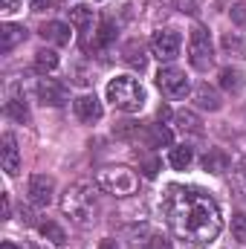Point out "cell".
Instances as JSON below:
<instances>
[{"mask_svg":"<svg viewBox=\"0 0 246 249\" xmlns=\"http://www.w3.org/2000/svg\"><path fill=\"white\" fill-rule=\"evenodd\" d=\"M232 20H235L238 26H246V6L244 3H235V6H232Z\"/></svg>","mask_w":246,"mask_h":249,"instance_id":"31","label":"cell"},{"mask_svg":"<svg viewBox=\"0 0 246 249\" xmlns=\"http://www.w3.org/2000/svg\"><path fill=\"white\" fill-rule=\"evenodd\" d=\"M188 61L194 70H209L214 64V47L206 26H194L188 35Z\"/></svg>","mask_w":246,"mask_h":249,"instance_id":"5","label":"cell"},{"mask_svg":"<svg viewBox=\"0 0 246 249\" xmlns=\"http://www.w3.org/2000/svg\"><path fill=\"white\" fill-rule=\"evenodd\" d=\"M96 183L105 188L107 194H113V197H127V194H133L136 186H139L136 174L130 168H124V165H105L96 174Z\"/></svg>","mask_w":246,"mask_h":249,"instance_id":"4","label":"cell"},{"mask_svg":"<svg viewBox=\"0 0 246 249\" xmlns=\"http://www.w3.org/2000/svg\"><path fill=\"white\" fill-rule=\"evenodd\" d=\"M0 200H3V220H9V212H12V206H9V194H3Z\"/></svg>","mask_w":246,"mask_h":249,"instance_id":"35","label":"cell"},{"mask_svg":"<svg viewBox=\"0 0 246 249\" xmlns=\"http://www.w3.org/2000/svg\"><path fill=\"white\" fill-rule=\"evenodd\" d=\"M235 177H238V186H241V191L246 194V160H238V171H235Z\"/></svg>","mask_w":246,"mask_h":249,"instance_id":"32","label":"cell"},{"mask_svg":"<svg viewBox=\"0 0 246 249\" xmlns=\"http://www.w3.org/2000/svg\"><path fill=\"white\" fill-rule=\"evenodd\" d=\"M38 99L44 102V105H50V107H61L64 102L70 99V87L58 81V78H38Z\"/></svg>","mask_w":246,"mask_h":249,"instance_id":"8","label":"cell"},{"mask_svg":"<svg viewBox=\"0 0 246 249\" xmlns=\"http://www.w3.org/2000/svg\"><path fill=\"white\" fill-rule=\"evenodd\" d=\"M116 38V26L110 23V20H102V26H99V32H96V41H93V47L96 50H105L110 41Z\"/></svg>","mask_w":246,"mask_h":249,"instance_id":"24","label":"cell"},{"mask_svg":"<svg viewBox=\"0 0 246 249\" xmlns=\"http://www.w3.org/2000/svg\"><path fill=\"white\" fill-rule=\"evenodd\" d=\"M191 160H194V154H191L188 145L171 148V154H168V162H171V168H177V171H185V168L191 165Z\"/></svg>","mask_w":246,"mask_h":249,"instance_id":"20","label":"cell"},{"mask_svg":"<svg viewBox=\"0 0 246 249\" xmlns=\"http://www.w3.org/2000/svg\"><path fill=\"white\" fill-rule=\"evenodd\" d=\"M38 32H41V38H44V41H50V44H55V47H67V44H70V38H72L70 26L61 23V20H47Z\"/></svg>","mask_w":246,"mask_h":249,"instance_id":"12","label":"cell"},{"mask_svg":"<svg viewBox=\"0 0 246 249\" xmlns=\"http://www.w3.org/2000/svg\"><path fill=\"white\" fill-rule=\"evenodd\" d=\"M99 249H119V247H116V241H110V238H107V241H102V244H99Z\"/></svg>","mask_w":246,"mask_h":249,"instance_id":"36","label":"cell"},{"mask_svg":"<svg viewBox=\"0 0 246 249\" xmlns=\"http://www.w3.org/2000/svg\"><path fill=\"white\" fill-rule=\"evenodd\" d=\"M180 44H183V38L177 29H159L151 35V53L159 61H174L180 55Z\"/></svg>","mask_w":246,"mask_h":249,"instance_id":"7","label":"cell"},{"mask_svg":"<svg viewBox=\"0 0 246 249\" xmlns=\"http://www.w3.org/2000/svg\"><path fill=\"white\" fill-rule=\"evenodd\" d=\"M55 67H58V55H55L53 50H38V53H35V72L50 75Z\"/></svg>","mask_w":246,"mask_h":249,"instance_id":"19","label":"cell"},{"mask_svg":"<svg viewBox=\"0 0 246 249\" xmlns=\"http://www.w3.org/2000/svg\"><path fill=\"white\" fill-rule=\"evenodd\" d=\"M220 87L235 93V90L241 87V78H238V72H235V70H220Z\"/></svg>","mask_w":246,"mask_h":249,"instance_id":"27","label":"cell"},{"mask_svg":"<svg viewBox=\"0 0 246 249\" xmlns=\"http://www.w3.org/2000/svg\"><path fill=\"white\" fill-rule=\"evenodd\" d=\"M38 229H41V235H44L47 241H53L55 247H64V244H67V232H64L58 223H53V220H44Z\"/></svg>","mask_w":246,"mask_h":249,"instance_id":"23","label":"cell"},{"mask_svg":"<svg viewBox=\"0 0 246 249\" xmlns=\"http://www.w3.org/2000/svg\"><path fill=\"white\" fill-rule=\"evenodd\" d=\"M75 116H78L81 122L93 124V122H99V119L105 116V107H102V102H99L93 93H84V96L75 99Z\"/></svg>","mask_w":246,"mask_h":249,"instance_id":"10","label":"cell"},{"mask_svg":"<svg viewBox=\"0 0 246 249\" xmlns=\"http://www.w3.org/2000/svg\"><path fill=\"white\" fill-rule=\"evenodd\" d=\"M0 249H18V247H15V244H9V241H6V244H3V247H0Z\"/></svg>","mask_w":246,"mask_h":249,"instance_id":"38","label":"cell"},{"mask_svg":"<svg viewBox=\"0 0 246 249\" xmlns=\"http://www.w3.org/2000/svg\"><path fill=\"white\" fill-rule=\"evenodd\" d=\"M26 38V29L18 23H3L0 26V53H12L20 41Z\"/></svg>","mask_w":246,"mask_h":249,"instance_id":"13","label":"cell"},{"mask_svg":"<svg viewBox=\"0 0 246 249\" xmlns=\"http://www.w3.org/2000/svg\"><path fill=\"white\" fill-rule=\"evenodd\" d=\"M107 102L113 107H119L124 113H139L145 107V90L136 78L130 75H116L110 84H107Z\"/></svg>","mask_w":246,"mask_h":249,"instance_id":"3","label":"cell"},{"mask_svg":"<svg viewBox=\"0 0 246 249\" xmlns=\"http://www.w3.org/2000/svg\"><path fill=\"white\" fill-rule=\"evenodd\" d=\"M64 214L78 223V226H90L93 223V214H96V194H93V186L87 183H75V186L67 188L61 200Z\"/></svg>","mask_w":246,"mask_h":249,"instance_id":"2","label":"cell"},{"mask_svg":"<svg viewBox=\"0 0 246 249\" xmlns=\"http://www.w3.org/2000/svg\"><path fill=\"white\" fill-rule=\"evenodd\" d=\"M229 165H232V160H229V154L220 151V148H211V151L203 157V168H206L209 174H226Z\"/></svg>","mask_w":246,"mask_h":249,"instance_id":"15","label":"cell"},{"mask_svg":"<svg viewBox=\"0 0 246 249\" xmlns=\"http://www.w3.org/2000/svg\"><path fill=\"white\" fill-rule=\"evenodd\" d=\"M171 142H174V133L165 124H151L148 127V148H162V145H171Z\"/></svg>","mask_w":246,"mask_h":249,"instance_id":"18","label":"cell"},{"mask_svg":"<svg viewBox=\"0 0 246 249\" xmlns=\"http://www.w3.org/2000/svg\"><path fill=\"white\" fill-rule=\"evenodd\" d=\"M6 116H12L15 122H29V107H26V102L18 99V96H12V99L6 102Z\"/></svg>","mask_w":246,"mask_h":249,"instance_id":"22","label":"cell"},{"mask_svg":"<svg viewBox=\"0 0 246 249\" xmlns=\"http://www.w3.org/2000/svg\"><path fill=\"white\" fill-rule=\"evenodd\" d=\"M232 238L238 244H246V214H232Z\"/></svg>","mask_w":246,"mask_h":249,"instance_id":"25","label":"cell"},{"mask_svg":"<svg viewBox=\"0 0 246 249\" xmlns=\"http://www.w3.org/2000/svg\"><path fill=\"white\" fill-rule=\"evenodd\" d=\"M12 3H15V0H6V6H12Z\"/></svg>","mask_w":246,"mask_h":249,"instance_id":"39","label":"cell"},{"mask_svg":"<svg viewBox=\"0 0 246 249\" xmlns=\"http://www.w3.org/2000/svg\"><path fill=\"white\" fill-rule=\"evenodd\" d=\"M70 23L75 26V29H90V23H93V9H87V6H72L70 9Z\"/></svg>","mask_w":246,"mask_h":249,"instance_id":"21","label":"cell"},{"mask_svg":"<svg viewBox=\"0 0 246 249\" xmlns=\"http://www.w3.org/2000/svg\"><path fill=\"white\" fill-rule=\"evenodd\" d=\"M145 249H174V247H171V241L165 235H151V241H148Z\"/></svg>","mask_w":246,"mask_h":249,"instance_id":"30","label":"cell"},{"mask_svg":"<svg viewBox=\"0 0 246 249\" xmlns=\"http://www.w3.org/2000/svg\"><path fill=\"white\" fill-rule=\"evenodd\" d=\"M122 58H124L127 64H130L133 70H139V72H142V70L148 67V55H145V47H142L139 41H127V44H124Z\"/></svg>","mask_w":246,"mask_h":249,"instance_id":"16","label":"cell"},{"mask_svg":"<svg viewBox=\"0 0 246 249\" xmlns=\"http://www.w3.org/2000/svg\"><path fill=\"white\" fill-rule=\"evenodd\" d=\"M55 0H32V12H44V9H50Z\"/></svg>","mask_w":246,"mask_h":249,"instance_id":"34","label":"cell"},{"mask_svg":"<svg viewBox=\"0 0 246 249\" xmlns=\"http://www.w3.org/2000/svg\"><path fill=\"white\" fill-rule=\"evenodd\" d=\"M171 3H174V9L183 12V15H197V12H200V0H171Z\"/></svg>","mask_w":246,"mask_h":249,"instance_id":"29","label":"cell"},{"mask_svg":"<svg viewBox=\"0 0 246 249\" xmlns=\"http://www.w3.org/2000/svg\"><path fill=\"white\" fill-rule=\"evenodd\" d=\"M142 174H145L148 180H154V177L159 174V160H157V157H142Z\"/></svg>","mask_w":246,"mask_h":249,"instance_id":"28","label":"cell"},{"mask_svg":"<svg viewBox=\"0 0 246 249\" xmlns=\"http://www.w3.org/2000/svg\"><path fill=\"white\" fill-rule=\"evenodd\" d=\"M174 122L180 124V130H185V133H194V136L203 133V122H200V116L191 113V110H180V113H174Z\"/></svg>","mask_w":246,"mask_h":249,"instance_id":"17","label":"cell"},{"mask_svg":"<svg viewBox=\"0 0 246 249\" xmlns=\"http://www.w3.org/2000/svg\"><path fill=\"white\" fill-rule=\"evenodd\" d=\"M26 194H29V203H32V206H50V203H53V194H55V183H53V177H47V174H35V177H29V188H26Z\"/></svg>","mask_w":246,"mask_h":249,"instance_id":"9","label":"cell"},{"mask_svg":"<svg viewBox=\"0 0 246 249\" xmlns=\"http://www.w3.org/2000/svg\"><path fill=\"white\" fill-rule=\"evenodd\" d=\"M162 212L174 235L194 249L211 244L223 229L220 206L209 191L197 186H168L162 197Z\"/></svg>","mask_w":246,"mask_h":249,"instance_id":"1","label":"cell"},{"mask_svg":"<svg viewBox=\"0 0 246 249\" xmlns=\"http://www.w3.org/2000/svg\"><path fill=\"white\" fill-rule=\"evenodd\" d=\"M0 154H3V171H6L9 177H15V174L20 171V154H18V142H15L12 133H3V148H0Z\"/></svg>","mask_w":246,"mask_h":249,"instance_id":"11","label":"cell"},{"mask_svg":"<svg viewBox=\"0 0 246 249\" xmlns=\"http://www.w3.org/2000/svg\"><path fill=\"white\" fill-rule=\"evenodd\" d=\"M194 102H197L203 110H211V113L220 110V105H223V102H220V93H217L214 87H209V84H197V87H194Z\"/></svg>","mask_w":246,"mask_h":249,"instance_id":"14","label":"cell"},{"mask_svg":"<svg viewBox=\"0 0 246 249\" xmlns=\"http://www.w3.org/2000/svg\"><path fill=\"white\" fill-rule=\"evenodd\" d=\"M159 119H162V122H165V119H171V110H168V107H165V105H162V107H159Z\"/></svg>","mask_w":246,"mask_h":249,"instance_id":"37","label":"cell"},{"mask_svg":"<svg viewBox=\"0 0 246 249\" xmlns=\"http://www.w3.org/2000/svg\"><path fill=\"white\" fill-rule=\"evenodd\" d=\"M20 220H23L26 226H32V223H35V214H32V209H26V206H20Z\"/></svg>","mask_w":246,"mask_h":249,"instance_id":"33","label":"cell"},{"mask_svg":"<svg viewBox=\"0 0 246 249\" xmlns=\"http://www.w3.org/2000/svg\"><path fill=\"white\" fill-rule=\"evenodd\" d=\"M223 50H226V53H235V55H241V58H246V47H244V41H241L238 35H223Z\"/></svg>","mask_w":246,"mask_h":249,"instance_id":"26","label":"cell"},{"mask_svg":"<svg viewBox=\"0 0 246 249\" xmlns=\"http://www.w3.org/2000/svg\"><path fill=\"white\" fill-rule=\"evenodd\" d=\"M157 87H159L168 99H185V96L191 93V84H188L185 72L177 70V67H162V70L157 72Z\"/></svg>","mask_w":246,"mask_h":249,"instance_id":"6","label":"cell"}]
</instances>
